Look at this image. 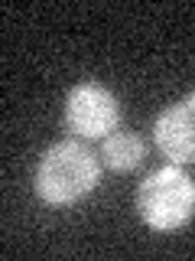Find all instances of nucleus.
<instances>
[{
    "instance_id": "2",
    "label": "nucleus",
    "mask_w": 195,
    "mask_h": 261,
    "mask_svg": "<svg viewBox=\"0 0 195 261\" xmlns=\"http://www.w3.org/2000/svg\"><path fill=\"white\" fill-rule=\"evenodd\" d=\"M137 212L153 232H176L195 219V179L182 167L153 170L137 190Z\"/></svg>"
},
{
    "instance_id": "1",
    "label": "nucleus",
    "mask_w": 195,
    "mask_h": 261,
    "mask_svg": "<svg viewBox=\"0 0 195 261\" xmlns=\"http://www.w3.org/2000/svg\"><path fill=\"white\" fill-rule=\"evenodd\" d=\"M101 157L81 141H59L39 157L32 173V190L46 206L69 209L91 196L101 183Z\"/></svg>"
},
{
    "instance_id": "5",
    "label": "nucleus",
    "mask_w": 195,
    "mask_h": 261,
    "mask_svg": "<svg viewBox=\"0 0 195 261\" xmlns=\"http://www.w3.org/2000/svg\"><path fill=\"white\" fill-rule=\"evenodd\" d=\"M101 163L114 173H130V170H137L146 157V144L140 137L134 134V130H114L111 137H104L101 141Z\"/></svg>"
},
{
    "instance_id": "4",
    "label": "nucleus",
    "mask_w": 195,
    "mask_h": 261,
    "mask_svg": "<svg viewBox=\"0 0 195 261\" xmlns=\"http://www.w3.org/2000/svg\"><path fill=\"white\" fill-rule=\"evenodd\" d=\"M153 141L176 167L195 163V92L159 114L153 124Z\"/></svg>"
},
{
    "instance_id": "3",
    "label": "nucleus",
    "mask_w": 195,
    "mask_h": 261,
    "mask_svg": "<svg viewBox=\"0 0 195 261\" xmlns=\"http://www.w3.org/2000/svg\"><path fill=\"white\" fill-rule=\"evenodd\" d=\"M124 108L120 98L101 82H78L65 95V130L75 134L78 141H104L117 130Z\"/></svg>"
}]
</instances>
